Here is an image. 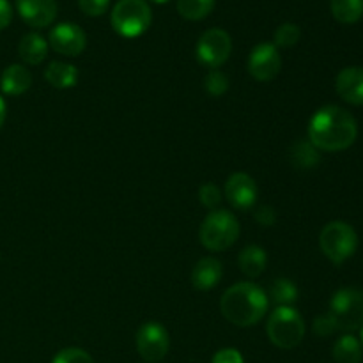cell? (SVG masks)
Wrapping results in <instances>:
<instances>
[{
	"instance_id": "obj_9",
	"label": "cell",
	"mask_w": 363,
	"mask_h": 363,
	"mask_svg": "<svg viewBox=\"0 0 363 363\" xmlns=\"http://www.w3.org/2000/svg\"><path fill=\"white\" fill-rule=\"evenodd\" d=\"M135 346L142 360L147 363H158L167 357L170 347L169 332L158 321H147L138 328L135 337Z\"/></svg>"
},
{
	"instance_id": "obj_22",
	"label": "cell",
	"mask_w": 363,
	"mask_h": 363,
	"mask_svg": "<svg viewBox=\"0 0 363 363\" xmlns=\"http://www.w3.org/2000/svg\"><path fill=\"white\" fill-rule=\"evenodd\" d=\"M332 14L344 25H353L363 16V0H332Z\"/></svg>"
},
{
	"instance_id": "obj_8",
	"label": "cell",
	"mask_w": 363,
	"mask_h": 363,
	"mask_svg": "<svg viewBox=\"0 0 363 363\" xmlns=\"http://www.w3.org/2000/svg\"><path fill=\"white\" fill-rule=\"evenodd\" d=\"M230 52H233L230 35L223 28H209L199 38L195 57L202 66L209 69H218L223 62H227Z\"/></svg>"
},
{
	"instance_id": "obj_16",
	"label": "cell",
	"mask_w": 363,
	"mask_h": 363,
	"mask_svg": "<svg viewBox=\"0 0 363 363\" xmlns=\"http://www.w3.org/2000/svg\"><path fill=\"white\" fill-rule=\"evenodd\" d=\"M32 85V74L21 64H11L0 77V89L7 96H20L27 92Z\"/></svg>"
},
{
	"instance_id": "obj_11",
	"label": "cell",
	"mask_w": 363,
	"mask_h": 363,
	"mask_svg": "<svg viewBox=\"0 0 363 363\" xmlns=\"http://www.w3.org/2000/svg\"><path fill=\"white\" fill-rule=\"evenodd\" d=\"M87 45L84 28L77 23H59L52 28L48 35V46H52L53 52L66 57L80 55Z\"/></svg>"
},
{
	"instance_id": "obj_4",
	"label": "cell",
	"mask_w": 363,
	"mask_h": 363,
	"mask_svg": "<svg viewBox=\"0 0 363 363\" xmlns=\"http://www.w3.org/2000/svg\"><path fill=\"white\" fill-rule=\"evenodd\" d=\"M266 333L273 346L294 350L305 337V321L294 307H277L266 323Z\"/></svg>"
},
{
	"instance_id": "obj_7",
	"label": "cell",
	"mask_w": 363,
	"mask_h": 363,
	"mask_svg": "<svg viewBox=\"0 0 363 363\" xmlns=\"http://www.w3.org/2000/svg\"><path fill=\"white\" fill-rule=\"evenodd\" d=\"M112 27L128 39L144 34L152 21V11L145 0H119L112 9Z\"/></svg>"
},
{
	"instance_id": "obj_34",
	"label": "cell",
	"mask_w": 363,
	"mask_h": 363,
	"mask_svg": "<svg viewBox=\"0 0 363 363\" xmlns=\"http://www.w3.org/2000/svg\"><path fill=\"white\" fill-rule=\"evenodd\" d=\"M6 110H7L6 101H4V99L0 98V128L4 126V121H6Z\"/></svg>"
},
{
	"instance_id": "obj_33",
	"label": "cell",
	"mask_w": 363,
	"mask_h": 363,
	"mask_svg": "<svg viewBox=\"0 0 363 363\" xmlns=\"http://www.w3.org/2000/svg\"><path fill=\"white\" fill-rule=\"evenodd\" d=\"M13 20V9H11V4L7 0H0V30L7 27Z\"/></svg>"
},
{
	"instance_id": "obj_6",
	"label": "cell",
	"mask_w": 363,
	"mask_h": 363,
	"mask_svg": "<svg viewBox=\"0 0 363 363\" xmlns=\"http://www.w3.org/2000/svg\"><path fill=\"white\" fill-rule=\"evenodd\" d=\"M328 315L335 323L337 332L353 333L363 325V291L344 287L332 296Z\"/></svg>"
},
{
	"instance_id": "obj_15",
	"label": "cell",
	"mask_w": 363,
	"mask_h": 363,
	"mask_svg": "<svg viewBox=\"0 0 363 363\" xmlns=\"http://www.w3.org/2000/svg\"><path fill=\"white\" fill-rule=\"evenodd\" d=\"M223 275L222 262L215 257H202L191 269V284L199 291L215 289Z\"/></svg>"
},
{
	"instance_id": "obj_14",
	"label": "cell",
	"mask_w": 363,
	"mask_h": 363,
	"mask_svg": "<svg viewBox=\"0 0 363 363\" xmlns=\"http://www.w3.org/2000/svg\"><path fill=\"white\" fill-rule=\"evenodd\" d=\"M335 91L350 105H363V67H344L335 78Z\"/></svg>"
},
{
	"instance_id": "obj_17",
	"label": "cell",
	"mask_w": 363,
	"mask_h": 363,
	"mask_svg": "<svg viewBox=\"0 0 363 363\" xmlns=\"http://www.w3.org/2000/svg\"><path fill=\"white\" fill-rule=\"evenodd\" d=\"M48 41L43 38L38 32H28L21 38L20 45H18V53H20L21 60L30 66H38L48 55Z\"/></svg>"
},
{
	"instance_id": "obj_27",
	"label": "cell",
	"mask_w": 363,
	"mask_h": 363,
	"mask_svg": "<svg viewBox=\"0 0 363 363\" xmlns=\"http://www.w3.org/2000/svg\"><path fill=\"white\" fill-rule=\"evenodd\" d=\"M199 201L209 211H215L222 202V190L215 183H204L199 188Z\"/></svg>"
},
{
	"instance_id": "obj_24",
	"label": "cell",
	"mask_w": 363,
	"mask_h": 363,
	"mask_svg": "<svg viewBox=\"0 0 363 363\" xmlns=\"http://www.w3.org/2000/svg\"><path fill=\"white\" fill-rule=\"evenodd\" d=\"M269 296L277 307H293L298 300V287L289 279H277L269 287Z\"/></svg>"
},
{
	"instance_id": "obj_18",
	"label": "cell",
	"mask_w": 363,
	"mask_h": 363,
	"mask_svg": "<svg viewBox=\"0 0 363 363\" xmlns=\"http://www.w3.org/2000/svg\"><path fill=\"white\" fill-rule=\"evenodd\" d=\"M268 262V255H266L264 248L257 247V245H248L238 255V264L240 269L248 277V279H257L262 275Z\"/></svg>"
},
{
	"instance_id": "obj_23",
	"label": "cell",
	"mask_w": 363,
	"mask_h": 363,
	"mask_svg": "<svg viewBox=\"0 0 363 363\" xmlns=\"http://www.w3.org/2000/svg\"><path fill=\"white\" fill-rule=\"evenodd\" d=\"M216 0H177V13L190 21L204 20L215 9Z\"/></svg>"
},
{
	"instance_id": "obj_5",
	"label": "cell",
	"mask_w": 363,
	"mask_h": 363,
	"mask_svg": "<svg viewBox=\"0 0 363 363\" xmlns=\"http://www.w3.org/2000/svg\"><path fill=\"white\" fill-rule=\"evenodd\" d=\"M319 247L326 259L333 264H342L354 255L358 248V234L353 227L342 220L326 223L319 234Z\"/></svg>"
},
{
	"instance_id": "obj_35",
	"label": "cell",
	"mask_w": 363,
	"mask_h": 363,
	"mask_svg": "<svg viewBox=\"0 0 363 363\" xmlns=\"http://www.w3.org/2000/svg\"><path fill=\"white\" fill-rule=\"evenodd\" d=\"M151 2H155V4H165V2H169V0H151Z\"/></svg>"
},
{
	"instance_id": "obj_13",
	"label": "cell",
	"mask_w": 363,
	"mask_h": 363,
	"mask_svg": "<svg viewBox=\"0 0 363 363\" xmlns=\"http://www.w3.org/2000/svg\"><path fill=\"white\" fill-rule=\"evenodd\" d=\"M21 20L34 28H45L57 18L55 0H16Z\"/></svg>"
},
{
	"instance_id": "obj_2",
	"label": "cell",
	"mask_w": 363,
	"mask_h": 363,
	"mask_svg": "<svg viewBox=\"0 0 363 363\" xmlns=\"http://www.w3.org/2000/svg\"><path fill=\"white\" fill-rule=\"evenodd\" d=\"M269 300L264 291L252 282H238L223 293L220 300L222 315L233 325L248 328L264 319Z\"/></svg>"
},
{
	"instance_id": "obj_3",
	"label": "cell",
	"mask_w": 363,
	"mask_h": 363,
	"mask_svg": "<svg viewBox=\"0 0 363 363\" xmlns=\"http://www.w3.org/2000/svg\"><path fill=\"white\" fill-rule=\"evenodd\" d=\"M240 238V222L227 209L209 211L199 229L202 247L211 252H223L233 247Z\"/></svg>"
},
{
	"instance_id": "obj_26",
	"label": "cell",
	"mask_w": 363,
	"mask_h": 363,
	"mask_svg": "<svg viewBox=\"0 0 363 363\" xmlns=\"http://www.w3.org/2000/svg\"><path fill=\"white\" fill-rule=\"evenodd\" d=\"M204 89L213 98H220L229 91V77L220 69H211L204 78Z\"/></svg>"
},
{
	"instance_id": "obj_28",
	"label": "cell",
	"mask_w": 363,
	"mask_h": 363,
	"mask_svg": "<svg viewBox=\"0 0 363 363\" xmlns=\"http://www.w3.org/2000/svg\"><path fill=\"white\" fill-rule=\"evenodd\" d=\"M52 363H94V360L82 347H64L53 357Z\"/></svg>"
},
{
	"instance_id": "obj_32",
	"label": "cell",
	"mask_w": 363,
	"mask_h": 363,
	"mask_svg": "<svg viewBox=\"0 0 363 363\" xmlns=\"http://www.w3.org/2000/svg\"><path fill=\"white\" fill-rule=\"evenodd\" d=\"M255 222L262 227H272L277 222V213L272 206H261V208L255 211Z\"/></svg>"
},
{
	"instance_id": "obj_12",
	"label": "cell",
	"mask_w": 363,
	"mask_h": 363,
	"mask_svg": "<svg viewBox=\"0 0 363 363\" xmlns=\"http://www.w3.org/2000/svg\"><path fill=\"white\" fill-rule=\"evenodd\" d=\"M225 199L234 209L240 211H248L255 206L259 197V188L255 184L254 177L245 172H234L227 179L225 188H223Z\"/></svg>"
},
{
	"instance_id": "obj_1",
	"label": "cell",
	"mask_w": 363,
	"mask_h": 363,
	"mask_svg": "<svg viewBox=\"0 0 363 363\" xmlns=\"http://www.w3.org/2000/svg\"><path fill=\"white\" fill-rule=\"evenodd\" d=\"M357 137V119L342 106H321L308 123V142L318 151H344L354 144Z\"/></svg>"
},
{
	"instance_id": "obj_36",
	"label": "cell",
	"mask_w": 363,
	"mask_h": 363,
	"mask_svg": "<svg viewBox=\"0 0 363 363\" xmlns=\"http://www.w3.org/2000/svg\"><path fill=\"white\" fill-rule=\"evenodd\" d=\"M360 342H362V346H363V325H362V328H360Z\"/></svg>"
},
{
	"instance_id": "obj_20",
	"label": "cell",
	"mask_w": 363,
	"mask_h": 363,
	"mask_svg": "<svg viewBox=\"0 0 363 363\" xmlns=\"http://www.w3.org/2000/svg\"><path fill=\"white\" fill-rule=\"evenodd\" d=\"M363 346L353 333H346L333 344V360L337 363H360Z\"/></svg>"
},
{
	"instance_id": "obj_31",
	"label": "cell",
	"mask_w": 363,
	"mask_h": 363,
	"mask_svg": "<svg viewBox=\"0 0 363 363\" xmlns=\"http://www.w3.org/2000/svg\"><path fill=\"white\" fill-rule=\"evenodd\" d=\"M211 363H245L243 354L234 347H223V350L216 351L213 357Z\"/></svg>"
},
{
	"instance_id": "obj_21",
	"label": "cell",
	"mask_w": 363,
	"mask_h": 363,
	"mask_svg": "<svg viewBox=\"0 0 363 363\" xmlns=\"http://www.w3.org/2000/svg\"><path fill=\"white\" fill-rule=\"evenodd\" d=\"M291 163L300 170H311L319 163V151L308 140H298L289 151Z\"/></svg>"
},
{
	"instance_id": "obj_30",
	"label": "cell",
	"mask_w": 363,
	"mask_h": 363,
	"mask_svg": "<svg viewBox=\"0 0 363 363\" xmlns=\"http://www.w3.org/2000/svg\"><path fill=\"white\" fill-rule=\"evenodd\" d=\"M312 330H314V333L318 337H330L337 332L335 323L332 321V318L328 314L315 318L314 323H312Z\"/></svg>"
},
{
	"instance_id": "obj_29",
	"label": "cell",
	"mask_w": 363,
	"mask_h": 363,
	"mask_svg": "<svg viewBox=\"0 0 363 363\" xmlns=\"http://www.w3.org/2000/svg\"><path fill=\"white\" fill-rule=\"evenodd\" d=\"M110 0H78V7L87 16H101L108 11Z\"/></svg>"
},
{
	"instance_id": "obj_25",
	"label": "cell",
	"mask_w": 363,
	"mask_h": 363,
	"mask_svg": "<svg viewBox=\"0 0 363 363\" xmlns=\"http://www.w3.org/2000/svg\"><path fill=\"white\" fill-rule=\"evenodd\" d=\"M301 38V30L296 23H282L275 30V35H273V45L277 48H291V46L296 45Z\"/></svg>"
},
{
	"instance_id": "obj_19",
	"label": "cell",
	"mask_w": 363,
	"mask_h": 363,
	"mask_svg": "<svg viewBox=\"0 0 363 363\" xmlns=\"http://www.w3.org/2000/svg\"><path fill=\"white\" fill-rule=\"evenodd\" d=\"M45 78L52 87L71 89L78 82V69L73 64L55 60V62H50L45 69Z\"/></svg>"
},
{
	"instance_id": "obj_10",
	"label": "cell",
	"mask_w": 363,
	"mask_h": 363,
	"mask_svg": "<svg viewBox=\"0 0 363 363\" xmlns=\"http://www.w3.org/2000/svg\"><path fill=\"white\" fill-rule=\"evenodd\" d=\"M247 69L257 82H272L282 69V57L273 43H261L248 55Z\"/></svg>"
}]
</instances>
